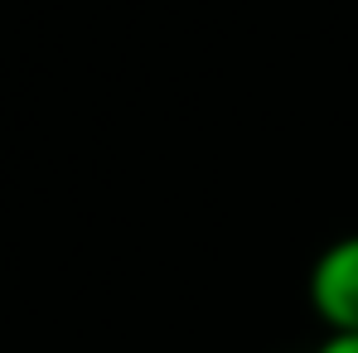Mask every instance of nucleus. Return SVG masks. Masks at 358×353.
<instances>
[{
  "label": "nucleus",
  "instance_id": "1",
  "mask_svg": "<svg viewBox=\"0 0 358 353\" xmlns=\"http://www.w3.org/2000/svg\"><path fill=\"white\" fill-rule=\"evenodd\" d=\"M305 295L329 334H358V233L334 237L315 257Z\"/></svg>",
  "mask_w": 358,
  "mask_h": 353
},
{
  "label": "nucleus",
  "instance_id": "2",
  "mask_svg": "<svg viewBox=\"0 0 358 353\" xmlns=\"http://www.w3.org/2000/svg\"><path fill=\"white\" fill-rule=\"evenodd\" d=\"M315 353H358V334H324Z\"/></svg>",
  "mask_w": 358,
  "mask_h": 353
}]
</instances>
